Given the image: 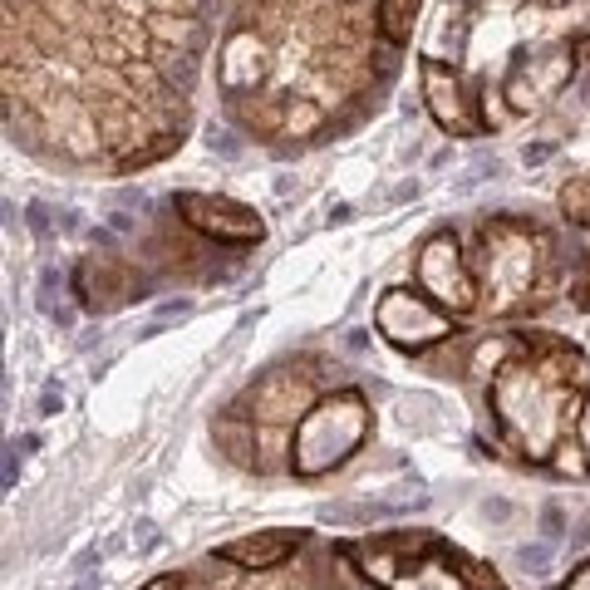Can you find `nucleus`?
<instances>
[{"label":"nucleus","instance_id":"obj_7","mask_svg":"<svg viewBox=\"0 0 590 590\" xmlns=\"http://www.w3.org/2000/svg\"><path fill=\"white\" fill-rule=\"evenodd\" d=\"M281 123H286V133H305V128H315V123H320V109L300 99V104H291V109L281 114Z\"/></svg>","mask_w":590,"mask_h":590},{"label":"nucleus","instance_id":"obj_3","mask_svg":"<svg viewBox=\"0 0 590 590\" xmlns=\"http://www.w3.org/2000/svg\"><path fill=\"white\" fill-rule=\"evenodd\" d=\"M423 89H428V109L438 114L443 128H458V133H468V114H463V84H458V74L443 64V59H423Z\"/></svg>","mask_w":590,"mask_h":590},{"label":"nucleus","instance_id":"obj_4","mask_svg":"<svg viewBox=\"0 0 590 590\" xmlns=\"http://www.w3.org/2000/svg\"><path fill=\"white\" fill-rule=\"evenodd\" d=\"M423 281L438 291V300H448V305H458V310H463V305H472V286L458 276V261H453V266H443V261H438V241H433V246H428V256H423Z\"/></svg>","mask_w":590,"mask_h":590},{"label":"nucleus","instance_id":"obj_1","mask_svg":"<svg viewBox=\"0 0 590 590\" xmlns=\"http://www.w3.org/2000/svg\"><path fill=\"white\" fill-rule=\"evenodd\" d=\"M177 207H182V217H187L197 232L227 236V241H261V222H256V212H246V207H236V202L202 197V192H182Z\"/></svg>","mask_w":590,"mask_h":590},{"label":"nucleus","instance_id":"obj_5","mask_svg":"<svg viewBox=\"0 0 590 590\" xmlns=\"http://www.w3.org/2000/svg\"><path fill=\"white\" fill-rule=\"evenodd\" d=\"M418 5H423V0H379V10H374V30H379L389 45H404V40L413 35Z\"/></svg>","mask_w":590,"mask_h":590},{"label":"nucleus","instance_id":"obj_6","mask_svg":"<svg viewBox=\"0 0 590 590\" xmlns=\"http://www.w3.org/2000/svg\"><path fill=\"white\" fill-rule=\"evenodd\" d=\"M291 546H295L291 536H261V541H236V546H227V556L246 561V566H276Z\"/></svg>","mask_w":590,"mask_h":590},{"label":"nucleus","instance_id":"obj_2","mask_svg":"<svg viewBox=\"0 0 590 590\" xmlns=\"http://www.w3.org/2000/svg\"><path fill=\"white\" fill-rule=\"evenodd\" d=\"M266 69H271V40L236 25L227 35V50H222V79L236 89V84H256Z\"/></svg>","mask_w":590,"mask_h":590}]
</instances>
